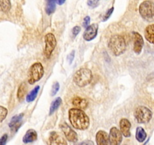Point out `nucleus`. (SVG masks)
<instances>
[{
    "mask_svg": "<svg viewBox=\"0 0 154 145\" xmlns=\"http://www.w3.org/2000/svg\"><path fill=\"white\" fill-rule=\"evenodd\" d=\"M69 119L72 126L77 129L85 130L89 127V118L79 108H72L69 110Z\"/></svg>",
    "mask_w": 154,
    "mask_h": 145,
    "instance_id": "obj_1",
    "label": "nucleus"
},
{
    "mask_svg": "<svg viewBox=\"0 0 154 145\" xmlns=\"http://www.w3.org/2000/svg\"><path fill=\"white\" fill-rule=\"evenodd\" d=\"M108 46L114 55L119 56L125 51L126 43L123 36L120 35H114L109 39Z\"/></svg>",
    "mask_w": 154,
    "mask_h": 145,
    "instance_id": "obj_2",
    "label": "nucleus"
},
{
    "mask_svg": "<svg viewBox=\"0 0 154 145\" xmlns=\"http://www.w3.org/2000/svg\"><path fill=\"white\" fill-rule=\"evenodd\" d=\"M92 79L91 71L88 68H81L73 76V81L78 86L84 87L90 83Z\"/></svg>",
    "mask_w": 154,
    "mask_h": 145,
    "instance_id": "obj_3",
    "label": "nucleus"
},
{
    "mask_svg": "<svg viewBox=\"0 0 154 145\" xmlns=\"http://www.w3.org/2000/svg\"><path fill=\"white\" fill-rule=\"evenodd\" d=\"M140 16L146 21L154 20V3L149 0L143 1L139 7Z\"/></svg>",
    "mask_w": 154,
    "mask_h": 145,
    "instance_id": "obj_4",
    "label": "nucleus"
},
{
    "mask_svg": "<svg viewBox=\"0 0 154 145\" xmlns=\"http://www.w3.org/2000/svg\"><path fill=\"white\" fill-rule=\"evenodd\" d=\"M44 75V68L41 63L37 62L33 63L29 69V79L28 82L30 85L40 80Z\"/></svg>",
    "mask_w": 154,
    "mask_h": 145,
    "instance_id": "obj_5",
    "label": "nucleus"
},
{
    "mask_svg": "<svg viewBox=\"0 0 154 145\" xmlns=\"http://www.w3.org/2000/svg\"><path fill=\"white\" fill-rule=\"evenodd\" d=\"M134 118L138 123H147L152 116V113L149 108L143 106L137 107L134 110Z\"/></svg>",
    "mask_w": 154,
    "mask_h": 145,
    "instance_id": "obj_6",
    "label": "nucleus"
},
{
    "mask_svg": "<svg viewBox=\"0 0 154 145\" xmlns=\"http://www.w3.org/2000/svg\"><path fill=\"white\" fill-rule=\"evenodd\" d=\"M45 55L47 58H49L57 45V41L54 34L51 32L46 34L45 36Z\"/></svg>",
    "mask_w": 154,
    "mask_h": 145,
    "instance_id": "obj_7",
    "label": "nucleus"
},
{
    "mask_svg": "<svg viewBox=\"0 0 154 145\" xmlns=\"http://www.w3.org/2000/svg\"><path fill=\"white\" fill-rule=\"evenodd\" d=\"M122 134L116 127H112L109 131V142L111 145H119L122 143Z\"/></svg>",
    "mask_w": 154,
    "mask_h": 145,
    "instance_id": "obj_8",
    "label": "nucleus"
},
{
    "mask_svg": "<svg viewBox=\"0 0 154 145\" xmlns=\"http://www.w3.org/2000/svg\"><path fill=\"white\" fill-rule=\"evenodd\" d=\"M60 128L61 129V131H63V134H64L65 137L70 142H76L78 140V136H77L76 133L66 123H62L60 125Z\"/></svg>",
    "mask_w": 154,
    "mask_h": 145,
    "instance_id": "obj_9",
    "label": "nucleus"
},
{
    "mask_svg": "<svg viewBox=\"0 0 154 145\" xmlns=\"http://www.w3.org/2000/svg\"><path fill=\"white\" fill-rule=\"evenodd\" d=\"M97 30H98V25L97 23H93L89 25L83 34V38L85 41H91L97 36Z\"/></svg>",
    "mask_w": 154,
    "mask_h": 145,
    "instance_id": "obj_10",
    "label": "nucleus"
},
{
    "mask_svg": "<svg viewBox=\"0 0 154 145\" xmlns=\"http://www.w3.org/2000/svg\"><path fill=\"white\" fill-rule=\"evenodd\" d=\"M132 35L134 38V51L137 54H140L143 46V39L137 32H133Z\"/></svg>",
    "mask_w": 154,
    "mask_h": 145,
    "instance_id": "obj_11",
    "label": "nucleus"
},
{
    "mask_svg": "<svg viewBox=\"0 0 154 145\" xmlns=\"http://www.w3.org/2000/svg\"><path fill=\"white\" fill-rule=\"evenodd\" d=\"M23 117V113H20V114L17 115V116H14V117H12L11 122H9V125H8L10 127V129L11 130V131H13V132L17 131V130L20 128V126H21Z\"/></svg>",
    "mask_w": 154,
    "mask_h": 145,
    "instance_id": "obj_12",
    "label": "nucleus"
},
{
    "mask_svg": "<svg viewBox=\"0 0 154 145\" xmlns=\"http://www.w3.org/2000/svg\"><path fill=\"white\" fill-rule=\"evenodd\" d=\"M48 143L49 144H63L66 145V141L63 137L57 134L56 131H52L50 133L48 137Z\"/></svg>",
    "mask_w": 154,
    "mask_h": 145,
    "instance_id": "obj_13",
    "label": "nucleus"
},
{
    "mask_svg": "<svg viewBox=\"0 0 154 145\" xmlns=\"http://www.w3.org/2000/svg\"><path fill=\"white\" fill-rule=\"evenodd\" d=\"M119 126H120V131L122 132V135L125 136V137H128L131 136V122L127 119H122L119 122Z\"/></svg>",
    "mask_w": 154,
    "mask_h": 145,
    "instance_id": "obj_14",
    "label": "nucleus"
},
{
    "mask_svg": "<svg viewBox=\"0 0 154 145\" xmlns=\"http://www.w3.org/2000/svg\"><path fill=\"white\" fill-rule=\"evenodd\" d=\"M96 142L98 145H106L109 143V136L106 131L100 130L96 134Z\"/></svg>",
    "mask_w": 154,
    "mask_h": 145,
    "instance_id": "obj_15",
    "label": "nucleus"
},
{
    "mask_svg": "<svg viewBox=\"0 0 154 145\" xmlns=\"http://www.w3.org/2000/svg\"><path fill=\"white\" fill-rule=\"evenodd\" d=\"M144 36L149 43L154 45V23L146 26L144 30Z\"/></svg>",
    "mask_w": 154,
    "mask_h": 145,
    "instance_id": "obj_16",
    "label": "nucleus"
},
{
    "mask_svg": "<svg viewBox=\"0 0 154 145\" xmlns=\"http://www.w3.org/2000/svg\"><path fill=\"white\" fill-rule=\"evenodd\" d=\"M37 139V132L34 129H29L26 132L23 137V143H28L35 141Z\"/></svg>",
    "mask_w": 154,
    "mask_h": 145,
    "instance_id": "obj_17",
    "label": "nucleus"
},
{
    "mask_svg": "<svg viewBox=\"0 0 154 145\" xmlns=\"http://www.w3.org/2000/svg\"><path fill=\"white\" fill-rule=\"evenodd\" d=\"M72 104L79 109H85L88 106V101L85 99L80 97H74L72 100Z\"/></svg>",
    "mask_w": 154,
    "mask_h": 145,
    "instance_id": "obj_18",
    "label": "nucleus"
},
{
    "mask_svg": "<svg viewBox=\"0 0 154 145\" xmlns=\"http://www.w3.org/2000/svg\"><path fill=\"white\" fill-rule=\"evenodd\" d=\"M135 137L137 141L140 142V143L144 141L145 139L146 138V133L142 127H137L136 129Z\"/></svg>",
    "mask_w": 154,
    "mask_h": 145,
    "instance_id": "obj_19",
    "label": "nucleus"
},
{
    "mask_svg": "<svg viewBox=\"0 0 154 145\" xmlns=\"http://www.w3.org/2000/svg\"><path fill=\"white\" fill-rule=\"evenodd\" d=\"M46 1V8L45 11L47 14L50 15L54 12L56 8V0H45Z\"/></svg>",
    "mask_w": 154,
    "mask_h": 145,
    "instance_id": "obj_20",
    "label": "nucleus"
},
{
    "mask_svg": "<svg viewBox=\"0 0 154 145\" xmlns=\"http://www.w3.org/2000/svg\"><path fill=\"white\" fill-rule=\"evenodd\" d=\"M26 90H27V86H26V83H25V82H23V83L20 84L17 93V99H18L20 101L23 100V97H24L25 94H26Z\"/></svg>",
    "mask_w": 154,
    "mask_h": 145,
    "instance_id": "obj_21",
    "label": "nucleus"
},
{
    "mask_svg": "<svg viewBox=\"0 0 154 145\" xmlns=\"http://www.w3.org/2000/svg\"><path fill=\"white\" fill-rule=\"evenodd\" d=\"M61 102H62L61 98H60V97H57V98H56L52 103H51V106H50V111H49L50 115L53 114V113H54L57 109H58V107L60 106V104H61Z\"/></svg>",
    "mask_w": 154,
    "mask_h": 145,
    "instance_id": "obj_22",
    "label": "nucleus"
},
{
    "mask_svg": "<svg viewBox=\"0 0 154 145\" xmlns=\"http://www.w3.org/2000/svg\"><path fill=\"white\" fill-rule=\"evenodd\" d=\"M11 8L10 0H0V11L8 12Z\"/></svg>",
    "mask_w": 154,
    "mask_h": 145,
    "instance_id": "obj_23",
    "label": "nucleus"
},
{
    "mask_svg": "<svg viewBox=\"0 0 154 145\" xmlns=\"http://www.w3.org/2000/svg\"><path fill=\"white\" fill-rule=\"evenodd\" d=\"M38 91H39V86L36 85L27 95V97H26V101L29 102H29L33 101L35 97H36L37 94H38Z\"/></svg>",
    "mask_w": 154,
    "mask_h": 145,
    "instance_id": "obj_24",
    "label": "nucleus"
},
{
    "mask_svg": "<svg viewBox=\"0 0 154 145\" xmlns=\"http://www.w3.org/2000/svg\"><path fill=\"white\" fill-rule=\"evenodd\" d=\"M7 115H8V110L4 106H0V124L6 118Z\"/></svg>",
    "mask_w": 154,
    "mask_h": 145,
    "instance_id": "obj_25",
    "label": "nucleus"
},
{
    "mask_svg": "<svg viewBox=\"0 0 154 145\" xmlns=\"http://www.w3.org/2000/svg\"><path fill=\"white\" fill-rule=\"evenodd\" d=\"M99 2H100V0H88L87 4L90 8H94L99 5Z\"/></svg>",
    "mask_w": 154,
    "mask_h": 145,
    "instance_id": "obj_26",
    "label": "nucleus"
},
{
    "mask_svg": "<svg viewBox=\"0 0 154 145\" xmlns=\"http://www.w3.org/2000/svg\"><path fill=\"white\" fill-rule=\"evenodd\" d=\"M59 88H60V85H59V83L57 82H54V85H53L52 86V89H51V94L52 96L55 95L57 93V91H58Z\"/></svg>",
    "mask_w": 154,
    "mask_h": 145,
    "instance_id": "obj_27",
    "label": "nucleus"
},
{
    "mask_svg": "<svg viewBox=\"0 0 154 145\" xmlns=\"http://www.w3.org/2000/svg\"><path fill=\"white\" fill-rule=\"evenodd\" d=\"M113 11H114V8H113V7H112V8H109V9L107 11H106V14H104V16H103V21H106V20H108V19H109V17H110L111 14H112Z\"/></svg>",
    "mask_w": 154,
    "mask_h": 145,
    "instance_id": "obj_28",
    "label": "nucleus"
},
{
    "mask_svg": "<svg viewBox=\"0 0 154 145\" xmlns=\"http://www.w3.org/2000/svg\"><path fill=\"white\" fill-rule=\"evenodd\" d=\"M80 30H81V27L79 26H75L72 28V36H73V38H75V36H76V35L79 33Z\"/></svg>",
    "mask_w": 154,
    "mask_h": 145,
    "instance_id": "obj_29",
    "label": "nucleus"
},
{
    "mask_svg": "<svg viewBox=\"0 0 154 145\" xmlns=\"http://www.w3.org/2000/svg\"><path fill=\"white\" fill-rule=\"evenodd\" d=\"M90 20H91V19H90L89 16H86V17L84 18V20H83V26H84V27L87 28L88 26H89Z\"/></svg>",
    "mask_w": 154,
    "mask_h": 145,
    "instance_id": "obj_30",
    "label": "nucleus"
},
{
    "mask_svg": "<svg viewBox=\"0 0 154 145\" xmlns=\"http://www.w3.org/2000/svg\"><path fill=\"white\" fill-rule=\"evenodd\" d=\"M7 139H8V134H5L0 138V145H4L6 143Z\"/></svg>",
    "mask_w": 154,
    "mask_h": 145,
    "instance_id": "obj_31",
    "label": "nucleus"
},
{
    "mask_svg": "<svg viewBox=\"0 0 154 145\" xmlns=\"http://www.w3.org/2000/svg\"><path fill=\"white\" fill-rule=\"evenodd\" d=\"M74 56H75V51H72V53H70L69 54V55L68 56V60H69V63H71L72 62V60H73V58H74Z\"/></svg>",
    "mask_w": 154,
    "mask_h": 145,
    "instance_id": "obj_32",
    "label": "nucleus"
},
{
    "mask_svg": "<svg viewBox=\"0 0 154 145\" xmlns=\"http://www.w3.org/2000/svg\"><path fill=\"white\" fill-rule=\"evenodd\" d=\"M65 1H66V0H56L57 3L58 4V5H63V4L65 2Z\"/></svg>",
    "mask_w": 154,
    "mask_h": 145,
    "instance_id": "obj_33",
    "label": "nucleus"
},
{
    "mask_svg": "<svg viewBox=\"0 0 154 145\" xmlns=\"http://www.w3.org/2000/svg\"><path fill=\"white\" fill-rule=\"evenodd\" d=\"M85 143H91V144H93V142L91 141H85V142H82V143H81V144H85Z\"/></svg>",
    "mask_w": 154,
    "mask_h": 145,
    "instance_id": "obj_34",
    "label": "nucleus"
}]
</instances>
